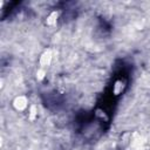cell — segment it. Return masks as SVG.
I'll use <instances>...</instances> for the list:
<instances>
[{
    "instance_id": "6da1fadb",
    "label": "cell",
    "mask_w": 150,
    "mask_h": 150,
    "mask_svg": "<svg viewBox=\"0 0 150 150\" xmlns=\"http://www.w3.org/2000/svg\"><path fill=\"white\" fill-rule=\"evenodd\" d=\"M14 105H15L16 109L21 110V109L26 108V105H27V101H26V98H25L23 96H20V97H18V98L14 101Z\"/></svg>"
},
{
    "instance_id": "7a4b0ae2",
    "label": "cell",
    "mask_w": 150,
    "mask_h": 150,
    "mask_svg": "<svg viewBox=\"0 0 150 150\" xmlns=\"http://www.w3.org/2000/svg\"><path fill=\"white\" fill-rule=\"evenodd\" d=\"M50 57H52V54H50V50H47L43 53L42 57H41V63L42 64H46V63H49L50 61Z\"/></svg>"
}]
</instances>
